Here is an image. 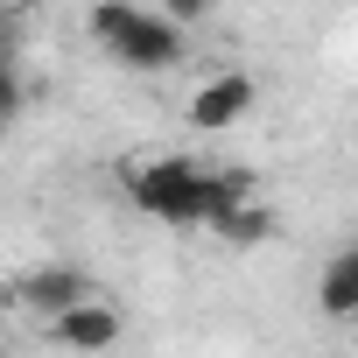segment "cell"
I'll return each instance as SVG.
<instances>
[{"label": "cell", "instance_id": "ba28073f", "mask_svg": "<svg viewBox=\"0 0 358 358\" xmlns=\"http://www.w3.org/2000/svg\"><path fill=\"white\" fill-rule=\"evenodd\" d=\"M29 106V78H22V57H0V127H15Z\"/></svg>", "mask_w": 358, "mask_h": 358}, {"label": "cell", "instance_id": "3957f363", "mask_svg": "<svg viewBox=\"0 0 358 358\" xmlns=\"http://www.w3.org/2000/svg\"><path fill=\"white\" fill-rule=\"evenodd\" d=\"M8 295H15V309H29L36 323H50V316H64V309L92 302V295H99V281H92L85 267H71V260H43V267H29Z\"/></svg>", "mask_w": 358, "mask_h": 358}, {"label": "cell", "instance_id": "7c38bea8", "mask_svg": "<svg viewBox=\"0 0 358 358\" xmlns=\"http://www.w3.org/2000/svg\"><path fill=\"white\" fill-rule=\"evenodd\" d=\"M8 302H15V295H8V288H0V309H8Z\"/></svg>", "mask_w": 358, "mask_h": 358}, {"label": "cell", "instance_id": "52a82bcc", "mask_svg": "<svg viewBox=\"0 0 358 358\" xmlns=\"http://www.w3.org/2000/svg\"><path fill=\"white\" fill-rule=\"evenodd\" d=\"M316 309H323V316H358V239L323 267V281H316Z\"/></svg>", "mask_w": 358, "mask_h": 358}, {"label": "cell", "instance_id": "277c9868", "mask_svg": "<svg viewBox=\"0 0 358 358\" xmlns=\"http://www.w3.org/2000/svg\"><path fill=\"white\" fill-rule=\"evenodd\" d=\"M253 106H260V78H253V71H211V78L190 92L183 120H190L197 134H225V127H239Z\"/></svg>", "mask_w": 358, "mask_h": 358}, {"label": "cell", "instance_id": "9c48e42d", "mask_svg": "<svg viewBox=\"0 0 358 358\" xmlns=\"http://www.w3.org/2000/svg\"><path fill=\"white\" fill-rule=\"evenodd\" d=\"M155 15H162V22H176V29H183V36H190V29H197V22L211 15V0H162V8H155Z\"/></svg>", "mask_w": 358, "mask_h": 358}, {"label": "cell", "instance_id": "5bb4252c", "mask_svg": "<svg viewBox=\"0 0 358 358\" xmlns=\"http://www.w3.org/2000/svg\"><path fill=\"white\" fill-rule=\"evenodd\" d=\"M330 358H344V351H330Z\"/></svg>", "mask_w": 358, "mask_h": 358}, {"label": "cell", "instance_id": "4fadbf2b", "mask_svg": "<svg viewBox=\"0 0 358 358\" xmlns=\"http://www.w3.org/2000/svg\"><path fill=\"white\" fill-rule=\"evenodd\" d=\"M0 358H15V351H8V344H0Z\"/></svg>", "mask_w": 358, "mask_h": 358}, {"label": "cell", "instance_id": "8992f818", "mask_svg": "<svg viewBox=\"0 0 358 358\" xmlns=\"http://www.w3.org/2000/svg\"><path fill=\"white\" fill-rule=\"evenodd\" d=\"M274 225H281V218H274V204H267V197H246V204H232V211L211 225V239L246 253V246H267V239H274Z\"/></svg>", "mask_w": 358, "mask_h": 358}, {"label": "cell", "instance_id": "8fae6325", "mask_svg": "<svg viewBox=\"0 0 358 358\" xmlns=\"http://www.w3.org/2000/svg\"><path fill=\"white\" fill-rule=\"evenodd\" d=\"M22 8H43V0H0V15H22Z\"/></svg>", "mask_w": 358, "mask_h": 358}, {"label": "cell", "instance_id": "7a4b0ae2", "mask_svg": "<svg viewBox=\"0 0 358 358\" xmlns=\"http://www.w3.org/2000/svg\"><path fill=\"white\" fill-rule=\"evenodd\" d=\"M85 29L127 71H169V64H183V50H190V36L176 29V22H162L155 8H141V0H92Z\"/></svg>", "mask_w": 358, "mask_h": 358}, {"label": "cell", "instance_id": "30bf717a", "mask_svg": "<svg viewBox=\"0 0 358 358\" xmlns=\"http://www.w3.org/2000/svg\"><path fill=\"white\" fill-rule=\"evenodd\" d=\"M0 57H22V22L0 15Z\"/></svg>", "mask_w": 358, "mask_h": 358}, {"label": "cell", "instance_id": "6da1fadb", "mask_svg": "<svg viewBox=\"0 0 358 358\" xmlns=\"http://www.w3.org/2000/svg\"><path fill=\"white\" fill-rule=\"evenodd\" d=\"M120 183L134 197V211H148L155 225H218L232 204L260 197L246 169H204L197 155H134L120 169Z\"/></svg>", "mask_w": 358, "mask_h": 358}, {"label": "cell", "instance_id": "5b68a950", "mask_svg": "<svg viewBox=\"0 0 358 358\" xmlns=\"http://www.w3.org/2000/svg\"><path fill=\"white\" fill-rule=\"evenodd\" d=\"M43 330H50V344H64V351H78V358H99V351H113V344H120L127 316H120L106 295H92V302H78V309L50 316Z\"/></svg>", "mask_w": 358, "mask_h": 358}]
</instances>
